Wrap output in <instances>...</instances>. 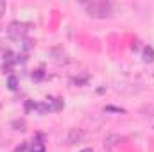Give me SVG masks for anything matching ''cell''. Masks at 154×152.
<instances>
[{"label":"cell","mask_w":154,"mask_h":152,"mask_svg":"<svg viewBox=\"0 0 154 152\" xmlns=\"http://www.w3.org/2000/svg\"><path fill=\"white\" fill-rule=\"evenodd\" d=\"M13 125H14V127H20V131H23V127H25V122H23V120H22V122H14Z\"/></svg>","instance_id":"5b68a950"},{"label":"cell","mask_w":154,"mask_h":152,"mask_svg":"<svg viewBox=\"0 0 154 152\" xmlns=\"http://www.w3.org/2000/svg\"><path fill=\"white\" fill-rule=\"evenodd\" d=\"M83 138H84V133H83V131H79V129H72L70 134H68V143H77V142H81Z\"/></svg>","instance_id":"7a4b0ae2"},{"label":"cell","mask_w":154,"mask_h":152,"mask_svg":"<svg viewBox=\"0 0 154 152\" xmlns=\"http://www.w3.org/2000/svg\"><path fill=\"white\" fill-rule=\"evenodd\" d=\"M4 13H5V2H2V0H0V16H2Z\"/></svg>","instance_id":"8992f818"},{"label":"cell","mask_w":154,"mask_h":152,"mask_svg":"<svg viewBox=\"0 0 154 152\" xmlns=\"http://www.w3.org/2000/svg\"><path fill=\"white\" fill-rule=\"evenodd\" d=\"M144 59H145V61H149V63L154 61V48H153V47H147V48L144 50Z\"/></svg>","instance_id":"3957f363"},{"label":"cell","mask_w":154,"mask_h":152,"mask_svg":"<svg viewBox=\"0 0 154 152\" xmlns=\"http://www.w3.org/2000/svg\"><path fill=\"white\" fill-rule=\"evenodd\" d=\"M83 152H92V149H84Z\"/></svg>","instance_id":"52a82bcc"},{"label":"cell","mask_w":154,"mask_h":152,"mask_svg":"<svg viewBox=\"0 0 154 152\" xmlns=\"http://www.w3.org/2000/svg\"><path fill=\"white\" fill-rule=\"evenodd\" d=\"M9 88H11V90H16V79H14V77L9 79Z\"/></svg>","instance_id":"277c9868"},{"label":"cell","mask_w":154,"mask_h":152,"mask_svg":"<svg viewBox=\"0 0 154 152\" xmlns=\"http://www.w3.org/2000/svg\"><path fill=\"white\" fill-rule=\"evenodd\" d=\"M84 7L92 16H108L111 11V4L108 2H92V4H84Z\"/></svg>","instance_id":"6da1fadb"}]
</instances>
